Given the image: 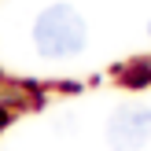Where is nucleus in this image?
<instances>
[{"instance_id":"7ed1b4c3","label":"nucleus","mask_w":151,"mask_h":151,"mask_svg":"<svg viewBox=\"0 0 151 151\" xmlns=\"http://www.w3.org/2000/svg\"><path fill=\"white\" fill-rule=\"evenodd\" d=\"M4 118H7V114H4V111H0V125H4Z\"/></svg>"},{"instance_id":"20e7f679","label":"nucleus","mask_w":151,"mask_h":151,"mask_svg":"<svg viewBox=\"0 0 151 151\" xmlns=\"http://www.w3.org/2000/svg\"><path fill=\"white\" fill-rule=\"evenodd\" d=\"M147 33H151V22H147Z\"/></svg>"},{"instance_id":"f03ea898","label":"nucleus","mask_w":151,"mask_h":151,"mask_svg":"<svg viewBox=\"0 0 151 151\" xmlns=\"http://www.w3.org/2000/svg\"><path fill=\"white\" fill-rule=\"evenodd\" d=\"M151 140V107L122 103L107 118V147L111 151H140Z\"/></svg>"},{"instance_id":"f257e3e1","label":"nucleus","mask_w":151,"mask_h":151,"mask_svg":"<svg viewBox=\"0 0 151 151\" xmlns=\"http://www.w3.org/2000/svg\"><path fill=\"white\" fill-rule=\"evenodd\" d=\"M85 44H88V26L78 7L52 4L33 19V48L41 59L66 63V59H78Z\"/></svg>"}]
</instances>
